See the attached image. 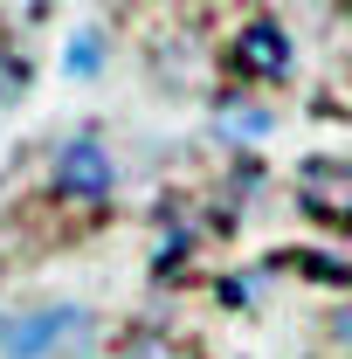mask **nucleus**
<instances>
[{"label":"nucleus","instance_id":"f257e3e1","mask_svg":"<svg viewBox=\"0 0 352 359\" xmlns=\"http://www.w3.org/2000/svg\"><path fill=\"white\" fill-rule=\"evenodd\" d=\"M90 311L83 304H35V311H0V359H55L62 346H90Z\"/></svg>","mask_w":352,"mask_h":359},{"label":"nucleus","instance_id":"f03ea898","mask_svg":"<svg viewBox=\"0 0 352 359\" xmlns=\"http://www.w3.org/2000/svg\"><path fill=\"white\" fill-rule=\"evenodd\" d=\"M111 187H118V166H111V152L97 145V138H69L62 152H55V194L62 201H111Z\"/></svg>","mask_w":352,"mask_h":359},{"label":"nucleus","instance_id":"7ed1b4c3","mask_svg":"<svg viewBox=\"0 0 352 359\" xmlns=\"http://www.w3.org/2000/svg\"><path fill=\"white\" fill-rule=\"evenodd\" d=\"M235 69H242V76H283V69H290V35H283L276 21H249V28L235 35Z\"/></svg>","mask_w":352,"mask_h":359},{"label":"nucleus","instance_id":"20e7f679","mask_svg":"<svg viewBox=\"0 0 352 359\" xmlns=\"http://www.w3.org/2000/svg\"><path fill=\"white\" fill-rule=\"evenodd\" d=\"M97 62H104V35H97V28H76V35H69V55H62V69H69V76H90Z\"/></svg>","mask_w":352,"mask_h":359},{"label":"nucleus","instance_id":"39448f33","mask_svg":"<svg viewBox=\"0 0 352 359\" xmlns=\"http://www.w3.org/2000/svg\"><path fill=\"white\" fill-rule=\"evenodd\" d=\"M221 132H235V138H263V132H269V111H256V104H221Z\"/></svg>","mask_w":352,"mask_h":359},{"label":"nucleus","instance_id":"423d86ee","mask_svg":"<svg viewBox=\"0 0 352 359\" xmlns=\"http://www.w3.org/2000/svg\"><path fill=\"white\" fill-rule=\"evenodd\" d=\"M118 359H173V346H166L159 332H138V339H125V346H118Z\"/></svg>","mask_w":352,"mask_h":359},{"label":"nucleus","instance_id":"0eeeda50","mask_svg":"<svg viewBox=\"0 0 352 359\" xmlns=\"http://www.w3.org/2000/svg\"><path fill=\"white\" fill-rule=\"evenodd\" d=\"M21 83H28V62L21 55H0V97H21Z\"/></svg>","mask_w":352,"mask_h":359},{"label":"nucleus","instance_id":"6e6552de","mask_svg":"<svg viewBox=\"0 0 352 359\" xmlns=\"http://www.w3.org/2000/svg\"><path fill=\"white\" fill-rule=\"evenodd\" d=\"M339 346H352V304L339 311Z\"/></svg>","mask_w":352,"mask_h":359}]
</instances>
